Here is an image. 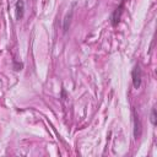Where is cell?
Listing matches in <instances>:
<instances>
[{"label":"cell","instance_id":"obj_1","mask_svg":"<svg viewBox=\"0 0 157 157\" xmlns=\"http://www.w3.org/2000/svg\"><path fill=\"white\" fill-rule=\"evenodd\" d=\"M131 77H132V85L135 88H140L141 86V78H142V72L140 69V65H135L132 71H131Z\"/></svg>","mask_w":157,"mask_h":157},{"label":"cell","instance_id":"obj_2","mask_svg":"<svg viewBox=\"0 0 157 157\" xmlns=\"http://www.w3.org/2000/svg\"><path fill=\"white\" fill-rule=\"evenodd\" d=\"M123 7H124V4L121 2V4L114 10V12L112 13L110 20H112V25H113V26H117V25H118L120 17H121V13H123Z\"/></svg>","mask_w":157,"mask_h":157},{"label":"cell","instance_id":"obj_3","mask_svg":"<svg viewBox=\"0 0 157 157\" xmlns=\"http://www.w3.org/2000/svg\"><path fill=\"white\" fill-rule=\"evenodd\" d=\"M141 136V121L134 110V137L137 140Z\"/></svg>","mask_w":157,"mask_h":157},{"label":"cell","instance_id":"obj_4","mask_svg":"<svg viewBox=\"0 0 157 157\" xmlns=\"http://www.w3.org/2000/svg\"><path fill=\"white\" fill-rule=\"evenodd\" d=\"M15 15H16V20H21L23 17V12H25V2L23 0H17L16 5H15Z\"/></svg>","mask_w":157,"mask_h":157},{"label":"cell","instance_id":"obj_5","mask_svg":"<svg viewBox=\"0 0 157 157\" xmlns=\"http://www.w3.org/2000/svg\"><path fill=\"white\" fill-rule=\"evenodd\" d=\"M151 123L152 125H156V108L155 107L151 110Z\"/></svg>","mask_w":157,"mask_h":157},{"label":"cell","instance_id":"obj_6","mask_svg":"<svg viewBox=\"0 0 157 157\" xmlns=\"http://www.w3.org/2000/svg\"><path fill=\"white\" fill-rule=\"evenodd\" d=\"M22 67H23V64H22V63H17V61H13V69H15L16 71H18V70H22Z\"/></svg>","mask_w":157,"mask_h":157}]
</instances>
